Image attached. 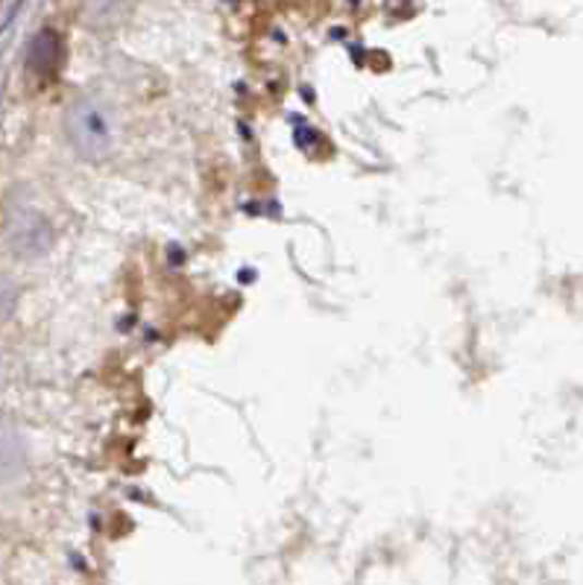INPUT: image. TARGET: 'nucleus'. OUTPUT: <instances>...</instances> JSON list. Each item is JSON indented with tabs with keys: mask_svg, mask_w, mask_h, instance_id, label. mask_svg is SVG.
<instances>
[{
	"mask_svg": "<svg viewBox=\"0 0 583 585\" xmlns=\"http://www.w3.org/2000/svg\"><path fill=\"white\" fill-rule=\"evenodd\" d=\"M68 138L74 144V149L88 161H104L109 153H112L114 144V130L112 118L106 112L104 106L92 97L85 100H76L71 109H68L65 118Z\"/></svg>",
	"mask_w": 583,
	"mask_h": 585,
	"instance_id": "obj_1",
	"label": "nucleus"
},
{
	"mask_svg": "<svg viewBox=\"0 0 583 585\" xmlns=\"http://www.w3.org/2000/svg\"><path fill=\"white\" fill-rule=\"evenodd\" d=\"M10 243L12 249H19L24 258H38L50 249L53 243V229L48 220L36 211H21L19 217H12L10 223Z\"/></svg>",
	"mask_w": 583,
	"mask_h": 585,
	"instance_id": "obj_2",
	"label": "nucleus"
},
{
	"mask_svg": "<svg viewBox=\"0 0 583 585\" xmlns=\"http://www.w3.org/2000/svg\"><path fill=\"white\" fill-rule=\"evenodd\" d=\"M59 65H62V38H59L57 29H41V33H36V38L29 41V74L53 76L59 71Z\"/></svg>",
	"mask_w": 583,
	"mask_h": 585,
	"instance_id": "obj_3",
	"label": "nucleus"
}]
</instances>
